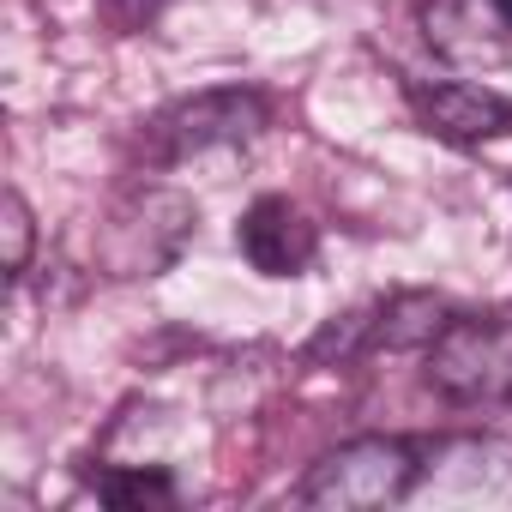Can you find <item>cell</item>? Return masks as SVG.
I'll use <instances>...</instances> for the list:
<instances>
[{
  "instance_id": "cell-1",
  "label": "cell",
  "mask_w": 512,
  "mask_h": 512,
  "mask_svg": "<svg viewBox=\"0 0 512 512\" xmlns=\"http://www.w3.org/2000/svg\"><path fill=\"white\" fill-rule=\"evenodd\" d=\"M193 223H199V205H193L181 187L139 181V187L115 193L109 211L97 217L91 266H97V278H109V284L157 278V272H169L181 253H187Z\"/></svg>"
},
{
  "instance_id": "cell-5",
  "label": "cell",
  "mask_w": 512,
  "mask_h": 512,
  "mask_svg": "<svg viewBox=\"0 0 512 512\" xmlns=\"http://www.w3.org/2000/svg\"><path fill=\"white\" fill-rule=\"evenodd\" d=\"M235 247H241V260L260 272V278H302L314 266V253H320V223L296 199L266 193V199H253L241 211Z\"/></svg>"
},
{
  "instance_id": "cell-3",
  "label": "cell",
  "mask_w": 512,
  "mask_h": 512,
  "mask_svg": "<svg viewBox=\"0 0 512 512\" xmlns=\"http://www.w3.org/2000/svg\"><path fill=\"white\" fill-rule=\"evenodd\" d=\"M272 127V103L253 91V85H217L199 97L169 103L163 115L145 121V163L169 169L205 151H241Z\"/></svg>"
},
{
  "instance_id": "cell-7",
  "label": "cell",
  "mask_w": 512,
  "mask_h": 512,
  "mask_svg": "<svg viewBox=\"0 0 512 512\" xmlns=\"http://www.w3.org/2000/svg\"><path fill=\"white\" fill-rule=\"evenodd\" d=\"M410 103H416L422 127L446 145H488V139L512 133V97H500L488 85H464V79L410 85Z\"/></svg>"
},
{
  "instance_id": "cell-4",
  "label": "cell",
  "mask_w": 512,
  "mask_h": 512,
  "mask_svg": "<svg viewBox=\"0 0 512 512\" xmlns=\"http://www.w3.org/2000/svg\"><path fill=\"white\" fill-rule=\"evenodd\" d=\"M428 386L470 410L512 404V314H452L428 344Z\"/></svg>"
},
{
  "instance_id": "cell-6",
  "label": "cell",
  "mask_w": 512,
  "mask_h": 512,
  "mask_svg": "<svg viewBox=\"0 0 512 512\" xmlns=\"http://www.w3.org/2000/svg\"><path fill=\"white\" fill-rule=\"evenodd\" d=\"M422 43L446 67H506L512 61V13H506V0H428Z\"/></svg>"
},
{
  "instance_id": "cell-12",
  "label": "cell",
  "mask_w": 512,
  "mask_h": 512,
  "mask_svg": "<svg viewBox=\"0 0 512 512\" xmlns=\"http://www.w3.org/2000/svg\"><path fill=\"white\" fill-rule=\"evenodd\" d=\"M103 7H109V19H115V25H127V31H133V25H151V19L169 7V0H103Z\"/></svg>"
},
{
  "instance_id": "cell-11",
  "label": "cell",
  "mask_w": 512,
  "mask_h": 512,
  "mask_svg": "<svg viewBox=\"0 0 512 512\" xmlns=\"http://www.w3.org/2000/svg\"><path fill=\"white\" fill-rule=\"evenodd\" d=\"M31 247H37V217L25 205V193L7 187V199H0V266H7L13 284L31 272Z\"/></svg>"
},
{
  "instance_id": "cell-2",
  "label": "cell",
  "mask_w": 512,
  "mask_h": 512,
  "mask_svg": "<svg viewBox=\"0 0 512 512\" xmlns=\"http://www.w3.org/2000/svg\"><path fill=\"white\" fill-rule=\"evenodd\" d=\"M422 482V452L398 434H362L332 446L308 482H302V506L314 512H374V506H398L410 488Z\"/></svg>"
},
{
  "instance_id": "cell-10",
  "label": "cell",
  "mask_w": 512,
  "mask_h": 512,
  "mask_svg": "<svg viewBox=\"0 0 512 512\" xmlns=\"http://www.w3.org/2000/svg\"><path fill=\"white\" fill-rule=\"evenodd\" d=\"M380 350V302H362L338 320L320 326V338L308 344V362H356V356H374Z\"/></svg>"
},
{
  "instance_id": "cell-9",
  "label": "cell",
  "mask_w": 512,
  "mask_h": 512,
  "mask_svg": "<svg viewBox=\"0 0 512 512\" xmlns=\"http://www.w3.org/2000/svg\"><path fill=\"white\" fill-rule=\"evenodd\" d=\"M91 488H97V500L115 506V512H151V506H175V500H181V488H175V476H169L163 464H115V470H103Z\"/></svg>"
},
{
  "instance_id": "cell-8",
  "label": "cell",
  "mask_w": 512,
  "mask_h": 512,
  "mask_svg": "<svg viewBox=\"0 0 512 512\" xmlns=\"http://www.w3.org/2000/svg\"><path fill=\"white\" fill-rule=\"evenodd\" d=\"M452 308L428 290H404V296H380V350H428L446 332Z\"/></svg>"
}]
</instances>
